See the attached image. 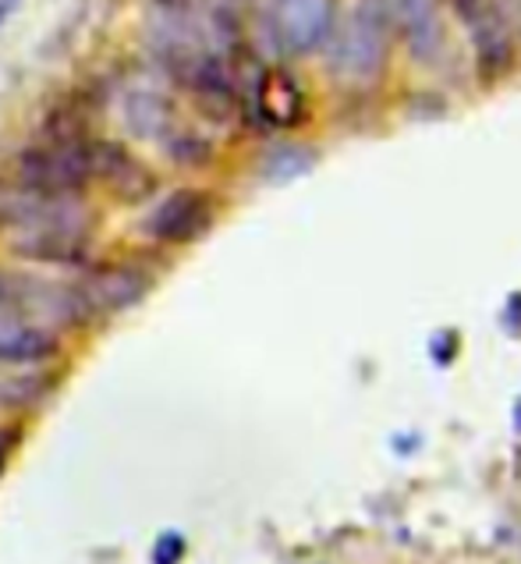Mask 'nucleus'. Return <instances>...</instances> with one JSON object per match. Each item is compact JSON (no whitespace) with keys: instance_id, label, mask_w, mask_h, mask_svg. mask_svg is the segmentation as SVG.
<instances>
[{"instance_id":"obj_7","label":"nucleus","mask_w":521,"mask_h":564,"mask_svg":"<svg viewBox=\"0 0 521 564\" xmlns=\"http://www.w3.org/2000/svg\"><path fill=\"white\" fill-rule=\"evenodd\" d=\"M57 337L40 327L25 324L22 316H0V362L8 366H43L46 359L57 356Z\"/></svg>"},{"instance_id":"obj_12","label":"nucleus","mask_w":521,"mask_h":564,"mask_svg":"<svg viewBox=\"0 0 521 564\" xmlns=\"http://www.w3.org/2000/svg\"><path fill=\"white\" fill-rule=\"evenodd\" d=\"M19 8H22V0H0V25H4Z\"/></svg>"},{"instance_id":"obj_1","label":"nucleus","mask_w":521,"mask_h":564,"mask_svg":"<svg viewBox=\"0 0 521 564\" xmlns=\"http://www.w3.org/2000/svg\"><path fill=\"white\" fill-rule=\"evenodd\" d=\"M8 178L51 196H89L93 188V139L51 142L32 139L8 160Z\"/></svg>"},{"instance_id":"obj_3","label":"nucleus","mask_w":521,"mask_h":564,"mask_svg":"<svg viewBox=\"0 0 521 564\" xmlns=\"http://www.w3.org/2000/svg\"><path fill=\"white\" fill-rule=\"evenodd\" d=\"M83 273V295L89 302L93 316H110V313H124L139 305L145 295L153 292L156 273L153 267L142 260V256H121V260H93Z\"/></svg>"},{"instance_id":"obj_10","label":"nucleus","mask_w":521,"mask_h":564,"mask_svg":"<svg viewBox=\"0 0 521 564\" xmlns=\"http://www.w3.org/2000/svg\"><path fill=\"white\" fill-rule=\"evenodd\" d=\"M160 153H164L167 164L174 167H185V171H203L217 160V147L209 142V135L195 132V128H185V124H171L164 135L156 139Z\"/></svg>"},{"instance_id":"obj_5","label":"nucleus","mask_w":521,"mask_h":564,"mask_svg":"<svg viewBox=\"0 0 521 564\" xmlns=\"http://www.w3.org/2000/svg\"><path fill=\"white\" fill-rule=\"evenodd\" d=\"M96 231L83 228H54V231H25L8 235V252L32 267L51 270H86L93 263Z\"/></svg>"},{"instance_id":"obj_8","label":"nucleus","mask_w":521,"mask_h":564,"mask_svg":"<svg viewBox=\"0 0 521 564\" xmlns=\"http://www.w3.org/2000/svg\"><path fill=\"white\" fill-rule=\"evenodd\" d=\"M121 121L135 139L156 142L177 121V110L167 96L156 89H128L121 96Z\"/></svg>"},{"instance_id":"obj_6","label":"nucleus","mask_w":521,"mask_h":564,"mask_svg":"<svg viewBox=\"0 0 521 564\" xmlns=\"http://www.w3.org/2000/svg\"><path fill=\"white\" fill-rule=\"evenodd\" d=\"M273 25L291 51H313L327 36L330 4L327 0H273Z\"/></svg>"},{"instance_id":"obj_2","label":"nucleus","mask_w":521,"mask_h":564,"mask_svg":"<svg viewBox=\"0 0 521 564\" xmlns=\"http://www.w3.org/2000/svg\"><path fill=\"white\" fill-rule=\"evenodd\" d=\"M217 220V196L206 188H174L142 220V235L153 249H185Z\"/></svg>"},{"instance_id":"obj_11","label":"nucleus","mask_w":521,"mask_h":564,"mask_svg":"<svg viewBox=\"0 0 521 564\" xmlns=\"http://www.w3.org/2000/svg\"><path fill=\"white\" fill-rule=\"evenodd\" d=\"M22 288H25V278L11 270H0V316H22Z\"/></svg>"},{"instance_id":"obj_4","label":"nucleus","mask_w":521,"mask_h":564,"mask_svg":"<svg viewBox=\"0 0 521 564\" xmlns=\"http://www.w3.org/2000/svg\"><path fill=\"white\" fill-rule=\"evenodd\" d=\"M93 188H104L121 206H139L156 196L160 178L128 142L93 135Z\"/></svg>"},{"instance_id":"obj_9","label":"nucleus","mask_w":521,"mask_h":564,"mask_svg":"<svg viewBox=\"0 0 521 564\" xmlns=\"http://www.w3.org/2000/svg\"><path fill=\"white\" fill-rule=\"evenodd\" d=\"M256 110L263 115L270 128H287L302 118V89L291 83L287 75L270 72L263 83L256 86Z\"/></svg>"}]
</instances>
